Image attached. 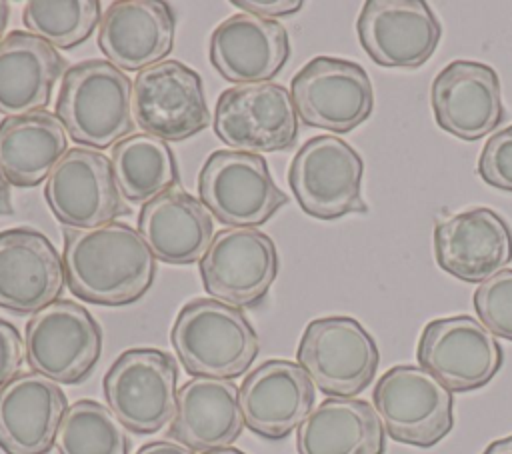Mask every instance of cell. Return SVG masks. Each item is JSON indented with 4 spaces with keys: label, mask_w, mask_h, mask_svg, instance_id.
Returning <instances> with one entry per match:
<instances>
[{
    "label": "cell",
    "mask_w": 512,
    "mask_h": 454,
    "mask_svg": "<svg viewBox=\"0 0 512 454\" xmlns=\"http://www.w3.org/2000/svg\"><path fill=\"white\" fill-rule=\"evenodd\" d=\"M134 454H194V452L190 448L178 444V442L154 440V442H148V444L140 446Z\"/></svg>",
    "instance_id": "36"
},
{
    "label": "cell",
    "mask_w": 512,
    "mask_h": 454,
    "mask_svg": "<svg viewBox=\"0 0 512 454\" xmlns=\"http://www.w3.org/2000/svg\"><path fill=\"white\" fill-rule=\"evenodd\" d=\"M138 232L154 258L174 266L194 264L214 238V216L202 200L172 188L142 206Z\"/></svg>",
    "instance_id": "25"
},
{
    "label": "cell",
    "mask_w": 512,
    "mask_h": 454,
    "mask_svg": "<svg viewBox=\"0 0 512 454\" xmlns=\"http://www.w3.org/2000/svg\"><path fill=\"white\" fill-rule=\"evenodd\" d=\"M110 162L118 190L130 204H146L178 182V166L168 142L144 132L112 146Z\"/></svg>",
    "instance_id": "29"
},
{
    "label": "cell",
    "mask_w": 512,
    "mask_h": 454,
    "mask_svg": "<svg viewBox=\"0 0 512 454\" xmlns=\"http://www.w3.org/2000/svg\"><path fill=\"white\" fill-rule=\"evenodd\" d=\"M482 454H512V436L490 442Z\"/></svg>",
    "instance_id": "38"
},
{
    "label": "cell",
    "mask_w": 512,
    "mask_h": 454,
    "mask_svg": "<svg viewBox=\"0 0 512 454\" xmlns=\"http://www.w3.org/2000/svg\"><path fill=\"white\" fill-rule=\"evenodd\" d=\"M296 450L298 454H384V426L366 400L326 398L300 424Z\"/></svg>",
    "instance_id": "27"
},
{
    "label": "cell",
    "mask_w": 512,
    "mask_h": 454,
    "mask_svg": "<svg viewBox=\"0 0 512 454\" xmlns=\"http://www.w3.org/2000/svg\"><path fill=\"white\" fill-rule=\"evenodd\" d=\"M56 116L84 148L116 146L134 130L132 80L108 60H86L62 76Z\"/></svg>",
    "instance_id": "3"
},
{
    "label": "cell",
    "mask_w": 512,
    "mask_h": 454,
    "mask_svg": "<svg viewBox=\"0 0 512 454\" xmlns=\"http://www.w3.org/2000/svg\"><path fill=\"white\" fill-rule=\"evenodd\" d=\"M474 310L494 336L512 342V268H504L478 284Z\"/></svg>",
    "instance_id": "32"
},
{
    "label": "cell",
    "mask_w": 512,
    "mask_h": 454,
    "mask_svg": "<svg viewBox=\"0 0 512 454\" xmlns=\"http://www.w3.org/2000/svg\"><path fill=\"white\" fill-rule=\"evenodd\" d=\"M66 152L68 134L48 110L0 122V170L12 186L32 188L48 180Z\"/></svg>",
    "instance_id": "28"
},
{
    "label": "cell",
    "mask_w": 512,
    "mask_h": 454,
    "mask_svg": "<svg viewBox=\"0 0 512 454\" xmlns=\"http://www.w3.org/2000/svg\"><path fill=\"white\" fill-rule=\"evenodd\" d=\"M206 292L234 308L258 304L278 276L272 238L256 228L218 230L200 260Z\"/></svg>",
    "instance_id": "14"
},
{
    "label": "cell",
    "mask_w": 512,
    "mask_h": 454,
    "mask_svg": "<svg viewBox=\"0 0 512 454\" xmlns=\"http://www.w3.org/2000/svg\"><path fill=\"white\" fill-rule=\"evenodd\" d=\"M362 176V156L332 134L306 140L288 168V184L298 206L318 220L366 212Z\"/></svg>",
    "instance_id": "5"
},
{
    "label": "cell",
    "mask_w": 512,
    "mask_h": 454,
    "mask_svg": "<svg viewBox=\"0 0 512 454\" xmlns=\"http://www.w3.org/2000/svg\"><path fill=\"white\" fill-rule=\"evenodd\" d=\"M314 400L310 376L292 360H266L248 372L240 386L244 426L268 440H282L300 428Z\"/></svg>",
    "instance_id": "20"
},
{
    "label": "cell",
    "mask_w": 512,
    "mask_h": 454,
    "mask_svg": "<svg viewBox=\"0 0 512 454\" xmlns=\"http://www.w3.org/2000/svg\"><path fill=\"white\" fill-rule=\"evenodd\" d=\"M52 214L68 228L112 224L128 212L118 190L112 162L92 148H72L56 164L44 186Z\"/></svg>",
    "instance_id": "15"
},
{
    "label": "cell",
    "mask_w": 512,
    "mask_h": 454,
    "mask_svg": "<svg viewBox=\"0 0 512 454\" xmlns=\"http://www.w3.org/2000/svg\"><path fill=\"white\" fill-rule=\"evenodd\" d=\"M54 444L58 454H130L124 424L96 400L68 406Z\"/></svg>",
    "instance_id": "30"
},
{
    "label": "cell",
    "mask_w": 512,
    "mask_h": 454,
    "mask_svg": "<svg viewBox=\"0 0 512 454\" xmlns=\"http://www.w3.org/2000/svg\"><path fill=\"white\" fill-rule=\"evenodd\" d=\"M66 62L32 32L12 30L0 40V112L22 116L44 110Z\"/></svg>",
    "instance_id": "26"
},
{
    "label": "cell",
    "mask_w": 512,
    "mask_h": 454,
    "mask_svg": "<svg viewBox=\"0 0 512 454\" xmlns=\"http://www.w3.org/2000/svg\"><path fill=\"white\" fill-rule=\"evenodd\" d=\"M290 96L304 124L336 134L366 122L374 108L366 70L334 56H316L306 62L290 82Z\"/></svg>",
    "instance_id": "10"
},
{
    "label": "cell",
    "mask_w": 512,
    "mask_h": 454,
    "mask_svg": "<svg viewBox=\"0 0 512 454\" xmlns=\"http://www.w3.org/2000/svg\"><path fill=\"white\" fill-rule=\"evenodd\" d=\"M232 4L246 14H254L266 20L296 14L302 8V0H234Z\"/></svg>",
    "instance_id": "35"
},
{
    "label": "cell",
    "mask_w": 512,
    "mask_h": 454,
    "mask_svg": "<svg viewBox=\"0 0 512 454\" xmlns=\"http://www.w3.org/2000/svg\"><path fill=\"white\" fill-rule=\"evenodd\" d=\"M436 124L458 140L474 142L504 120L500 78L488 64L452 60L430 86Z\"/></svg>",
    "instance_id": "17"
},
{
    "label": "cell",
    "mask_w": 512,
    "mask_h": 454,
    "mask_svg": "<svg viewBox=\"0 0 512 454\" xmlns=\"http://www.w3.org/2000/svg\"><path fill=\"white\" fill-rule=\"evenodd\" d=\"M198 192L210 214L230 228L260 226L288 202L264 156L238 150H216L208 156L198 176Z\"/></svg>",
    "instance_id": "8"
},
{
    "label": "cell",
    "mask_w": 512,
    "mask_h": 454,
    "mask_svg": "<svg viewBox=\"0 0 512 454\" xmlns=\"http://www.w3.org/2000/svg\"><path fill=\"white\" fill-rule=\"evenodd\" d=\"M8 18H10V4L0 0V40H2V34L8 26Z\"/></svg>",
    "instance_id": "39"
},
{
    "label": "cell",
    "mask_w": 512,
    "mask_h": 454,
    "mask_svg": "<svg viewBox=\"0 0 512 454\" xmlns=\"http://www.w3.org/2000/svg\"><path fill=\"white\" fill-rule=\"evenodd\" d=\"M68 410L62 388L38 372L0 388V448L6 454H46Z\"/></svg>",
    "instance_id": "23"
},
{
    "label": "cell",
    "mask_w": 512,
    "mask_h": 454,
    "mask_svg": "<svg viewBox=\"0 0 512 454\" xmlns=\"http://www.w3.org/2000/svg\"><path fill=\"white\" fill-rule=\"evenodd\" d=\"M478 176L492 188L512 192V124L486 140L478 158Z\"/></svg>",
    "instance_id": "33"
},
{
    "label": "cell",
    "mask_w": 512,
    "mask_h": 454,
    "mask_svg": "<svg viewBox=\"0 0 512 454\" xmlns=\"http://www.w3.org/2000/svg\"><path fill=\"white\" fill-rule=\"evenodd\" d=\"M12 212V194H10V182L0 170V216Z\"/></svg>",
    "instance_id": "37"
},
{
    "label": "cell",
    "mask_w": 512,
    "mask_h": 454,
    "mask_svg": "<svg viewBox=\"0 0 512 454\" xmlns=\"http://www.w3.org/2000/svg\"><path fill=\"white\" fill-rule=\"evenodd\" d=\"M290 56L286 28L254 14H232L210 34V62L218 74L236 84L272 80Z\"/></svg>",
    "instance_id": "22"
},
{
    "label": "cell",
    "mask_w": 512,
    "mask_h": 454,
    "mask_svg": "<svg viewBox=\"0 0 512 454\" xmlns=\"http://www.w3.org/2000/svg\"><path fill=\"white\" fill-rule=\"evenodd\" d=\"M66 282L64 262L38 230L0 232V308L36 314L56 302Z\"/></svg>",
    "instance_id": "19"
},
{
    "label": "cell",
    "mask_w": 512,
    "mask_h": 454,
    "mask_svg": "<svg viewBox=\"0 0 512 454\" xmlns=\"http://www.w3.org/2000/svg\"><path fill=\"white\" fill-rule=\"evenodd\" d=\"M132 114L144 134L164 142L186 140L210 122L202 78L180 60H164L136 74Z\"/></svg>",
    "instance_id": "13"
},
{
    "label": "cell",
    "mask_w": 512,
    "mask_h": 454,
    "mask_svg": "<svg viewBox=\"0 0 512 454\" xmlns=\"http://www.w3.org/2000/svg\"><path fill=\"white\" fill-rule=\"evenodd\" d=\"M364 52L384 68H418L438 48L442 26L424 0H368L356 20Z\"/></svg>",
    "instance_id": "16"
},
{
    "label": "cell",
    "mask_w": 512,
    "mask_h": 454,
    "mask_svg": "<svg viewBox=\"0 0 512 454\" xmlns=\"http://www.w3.org/2000/svg\"><path fill=\"white\" fill-rule=\"evenodd\" d=\"M100 20L98 0H30L22 10L24 26L56 50L82 44Z\"/></svg>",
    "instance_id": "31"
},
{
    "label": "cell",
    "mask_w": 512,
    "mask_h": 454,
    "mask_svg": "<svg viewBox=\"0 0 512 454\" xmlns=\"http://www.w3.org/2000/svg\"><path fill=\"white\" fill-rule=\"evenodd\" d=\"M62 262L70 292L100 306L140 300L156 276L152 250L138 230L122 222L66 228Z\"/></svg>",
    "instance_id": "1"
},
{
    "label": "cell",
    "mask_w": 512,
    "mask_h": 454,
    "mask_svg": "<svg viewBox=\"0 0 512 454\" xmlns=\"http://www.w3.org/2000/svg\"><path fill=\"white\" fill-rule=\"evenodd\" d=\"M176 18L162 0H116L98 26V46L120 70H146L174 48Z\"/></svg>",
    "instance_id": "21"
},
{
    "label": "cell",
    "mask_w": 512,
    "mask_h": 454,
    "mask_svg": "<svg viewBox=\"0 0 512 454\" xmlns=\"http://www.w3.org/2000/svg\"><path fill=\"white\" fill-rule=\"evenodd\" d=\"M372 404L386 434L402 444L430 448L454 426L452 392L422 366L386 370L372 390Z\"/></svg>",
    "instance_id": "6"
},
{
    "label": "cell",
    "mask_w": 512,
    "mask_h": 454,
    "mask_svg": "<svg viewBox=\"0 0 512 454\" xmlns=\"http://www.w3.org/2000/svg\"><path fill=\"white\" fill-rule=\"evenodd\" d=\"M170 340L184 370L194 378H238L260 350L258 334L246 314L216 298H196L184 304Z\"/></svg>",
    "instance_id": "2"
},
{
    "label": "cell",
    "mask_w": 512,
    "mask_h": 454,
    "mask_svg": "<svg viewBox=\"0 0 512 454\" xmlns=\"http://www.w3.org/2000/svg\"><path fill=\"white\" fill-rule=\"evenodd\" d=\"M24 346L32 372L56 384H78L100 360L102 330L82 304L56 300L28 320Z\"/></svg>",
    "instance_id": "9"
},
{
    "label": "cell",
    "mask_w": 512,
    "mask_h": 454,
    "mask_svg": "<svg viewBox=\"0 0 512 454\" xmlns=\"http://www.w3.org/2000/svg\"><path fill=\"white\" fill-rule=\"evenodd\" d=\"M176 360L158 348H130L108 368L102 388L108 408L134 434H154L176 412Z\"/></svg>",
    "instance_id": "7"
},
{
    "label": "cell",
    "mask_w": 512,
    "mask_h": 454,
    "mask_svg": "<svg viewBox=\"0 0 512 454\" xmlns=\"http://www.w3.org/2000/svg\"><path fill=\"white\" fill-rule=\"evenodd\" d=\"M296 360L328 398H354L374 380L380 352L356 318L324 316L304 328Z\"/></svg>",
    "instance_id": "4"
},
{
    "label": "cell",
    "mask_w": 512,
    "mask_h": 454,
    "mask_svg": "<svg viewBox=\"0 0 512 454\" xmlns=\"http://www.w3.org/2000/svg\"><path fill=\"white\" fill-rule=\"evenodd\" d=\"M416 358L450 392H472L496 376L504 352L480 320L458 314L430 320L424 326Z\"/></svg>",
    "instance_id": "12"
},
{
    "label": "cell",
    "mask_w": 512,
    "mask_h": 454,
    "mask_svg": "<svg viewBox=\"0 0 512 454\" xmlns=\"http://www.w3.org/2000/svg\"><path fill=\"white\" fill-rule=\"evenodd\" d=\"M202 454H244V452H242V450H238V448H232V446H228V448L210 450V452H202Z\"/></svg>",
    "instance_id": "40"
},
{
    "label": "cell",
    "mask_w": 512,
    "mask_h": 454,
    "mask_svg": "<svg viewBox=\"0 0 512 454\" xmlns=\"http://www.w3.org/2000/svg\"><path fill=\"white\" fill-rule=\"evenodd\" d=\"M212 126L230 150L278 152L296 142L298 112L282 84H238L220 94Z\"/></svg>",
    "instance_id": "11"
},
{
    "label": "cell",
    "mask_w": 512,
    "mask_h": 454,
    "mask_svg": "<svg viewBox=\"0 0 512 454\" xmlns=\"http://www.w3.org/2000/svg\"><path fill=\"white\" fill-rule=\"evenodd\" d=\"M26 346L14 324L0 318V388L12 382L24 362Z\"/></svg>",
    "instance_id": "34"
},
{
    "label": "cell",
    "mask_w": 512,
    "mask_h": 454,
    "mask_svg": "<svg viewBox=\"0 0 512 454\" xmlns=\"http://www.w3.org/2000/svg\"><path fill=\"white\" fill-rule=\"evenodd\" d=\"M244 428L240 386L220 378H192L176 396L168 436L192 452L232 446Z\"/></svg>",
    "instance_id": "24"
},
{
    "label": "cell",
    "mask_w": 512,
    "mask_h": 454,
    "mask_svg": "<svg viewBox=\"0 0 512 454\" xmlns=\"http://www.w3.org/2000/svg\"><path fill=\"white\" fill-rule=\"evenodd\" d=\"M434 256L450 276L480 284L512 260V228L492 208H472L436 222Z\"/></svg>",
    "instance_id": "18"
}]
</instances>
